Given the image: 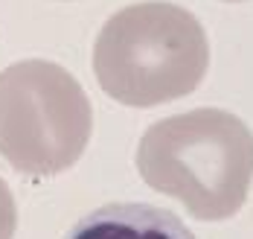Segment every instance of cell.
<instances>
[{"label": "cell", "instance_id": "obj_1", "mask_svg": "<svg viewBox=\"0 0 253 239\" xmlns=\"http://www.w3.org/2000/svg\"><path fill=\"white\" fill-rule=\"evenodd\" d=\"M137 172L192 219L224 222L245 207L253 181V132L224 108H192L152 123L137 146Z\"/></svg>", "mask_w": 253, "mask_h": 239}, {"label": "cell", "instance_id": "obj_3", "mask_svg": "<svg viewBox=\"0 0 253 239\" xmlns=\"http://www.w3.org/2000/svg\"><path fill=\"white\" fill-rule=\"evenodd\" d=\"M93 134V108L79 79L47 58L0 70V158L29 178L61 175Z\"/></svg>", "mask_w": 253, "mask_h": 239}, {"label": "cell", "instance_id": "obj_6", "mask_svg": "<svg viewBox=\"0 0 253 239\" xmlns=\"http://www.w3.org/2000/svg\"><path fill=\"white\" fill-rule=\"evenodd\" d=\"M224 3H245V0H224Z\"/></svg>", "mask_w": 253, "mask_h": 239}, {"label": "cell", "instance_id": "obj_2", "mask_svg": "<svg viewBox=\"0 0 253 239\" xmlns=\"http://www.w3.org/2000/svg\"><path fill=\"white\" fill-rule=\"evenodd\" d=\"M210 70L201 21L169 0H143L114 12L93 41V73L114 102L157 108L198 91Z\"/></svg>", "mask_w": 253, "mask_h": 239}, {"label": "cell", "instance_id": "obj_4", "mask_svg": "<svg viewBox=\"0 0 253 239\" xmlns=\"http://www.w3.org/2000/svg\"><path fill=\"white\" fill-rule=\"evenodd\" d=\"M64 239H195V234L166 207L111 201L82 216Z\"/></svg>", "mask_w": 253, "mask_h": 239}, {"label": "cell", "instance_id": "obj_5", "mask_svg": "<svg viewBox=\"0 0 253 239\" xmlns=\"http://www.w3.org/2000/svg\"><path fill=\"white\" fill-rule=\"evenodd\" d=\"M18 231V204L9 184L0 178V239H15Z\"/></svg>", "mask_w": 253, "mask_h": 239}]
</instances>
